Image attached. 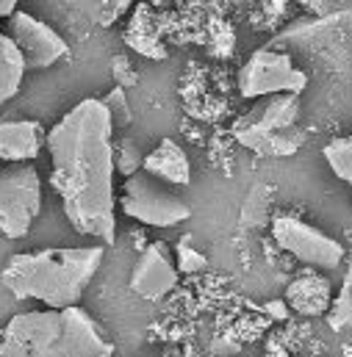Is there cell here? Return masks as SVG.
I'll use <instances>...</instances> for the list:
<instances>
[{
	"label": "cell",
	"mask_w": 352,
	"mask_h": 357,
	"mask_svg": "<svg viewBox=\"0 0 352 357\" xmlns=\"http://www.w3.org/2000/svg\"><path fill=\"white\" fill-rule=\"evenodd\" d=\"M53 169L50 185L61 199L67 222L100 244L117 236L114 188V125L100 97H87L70 108L45 136Z\"/></svg>",
	"instance_id": "cell-1"
},
{
	"label": "cell",
	"mask_w": 352,
	"mask_h": 357,
	"mask_svg": "<svg viewBox=\"0 0 352 357\" xmlns=\"http://www.w3.org/2000/svg\"><path fill=\"white\" fill-rule=\"evenodd\" d=\"M103 255L100 244L20 252L8 258L0 280L17 299L42 302L47 310H67L81 305L84 291L103 266Z\"/></svg>",
	"instance_id": "cell-2"
},
{
	"label": "cell",
	"mask_w": 352,
	"mask_h": 357,
	"mask_svg": "<svg viewBox=\"0 0 352 357\" xmlns=\"http://www.w3.org/2000/svg\"><path fill=\"white\" fill-rule=\"evenodd\" d=\"M114 344L81 305L17 313L0 330V357H111Z\"/></svg>",
	"instance_id": "cell-3"
},
{
	"label": "cell",
	"mask_w": 352,
	"mask_h": 357,
	"mask_svg": "<svg viewBox=\"0 0 352 357\" xmlns=\"http://www.w3.org/2000/svg\"><path fill=\"white\" fill-rule=\"evenodd\" d=\"M300 122V97L297 94H274L256 100V105L242 114L233 125V136L242 147L253 150L264 158L294 155L305 133L297 128Z\"/></svg>",
	"instance_id": "cell-4"
},
{
	"label": "cell",
	"mask_w": 352,
	"mask_h": 357,
	"mask_svg": "<svg viewBox=\"0 0 352 357\" xmlns=\"http://www.w3.org/2000/svg\"><path fill=\"white\" fill-rule=\"evenodd\" d=\"M119 211L147 227H175L191 216L189 202L173 191V185L150 178L147 172H136L125 178L119 191Z\"/></svg>",
	"instance_id": "cell-5"
},
{
	"label": "cell",
	"mask_w": 352,
	"mask_h": 357,
	"mask_svg": "<svg viewBox=\"0 0 352 357\" xmlns=\"http://www.w3.org/2000/svg\"><path fill=\"white\" fill-rule=\"evenodd\" d=\"M42 211V180L34 164L0 169V236L25 238Z\"/></svg>",
	"instance_id": "cell-6"
},
{
	"label": "cell",
	"mask_w": 352,
	"mask_h": 357,
	"mask_svg": "<svg viewBox=\"0 0 352 357\" xmlns=\"http://www.w3.org/2000/svg\"><path fill=\"white\" fill-rule=\"evenodd\" d=\"M308 75L291 61L288 53L261 47L239 70V91L244 100H264L274 94H302Z\"/></svg>",
	"instance_id": "cell-7"
},
{
	"label": "cell",
	"mask_w": 352,
	"mask_h": 357,
	"mask_svg": "<svg viewBox=\"0 0 352 357\" xmlns=\"http://www.w3.org/2000/svg\"><path fill=\"white\" fill-rule=\"evenodd\" d=\"M272 238L283 252L297 258L300 264L314 268H336L344 261V247L328 236L325 230L297 219V216H274Z\"/></svg>",
	"instance_id": "cell-8"
},
{
	"label": "cell",
	"mask_w": 352,
	"mask_h": 357,
	"mask_svg": "<svg viewBox=\"0 0 352 357\" xmlns=\"http://www.w3.org/2000/svg\"><path fill=\"white\" fill-rule=\"evenodd\" d=\"M8 39L20 50L25 73L47 70V67L59 64L61 59H67V53H70V45L64 42V36L53 25L42 22L39 17H34L28 11H14L11 14Z\"/></svg>",
	"instance_id": "cell-9"
},
{
	"label": "cell",
	"mask_w": 352,
	"mask_h": 357,
	"mask_svg": "<svg viewBox=\"0 0 352 357\" xmlns=\"http://www.w3.org/2000/svg\"><path fill=\"white\" fill-rule=\"evenodd\" d=\"M177 285L175 261L170 258L164 244H150L133 264L131 271V291L147 302L164 299Z\"/></svg>",
	"instance_id": "cell-10"
},
{
	"label": "cell",
	"mask_w": 352,
	"mask_h": 357,
	"mask_svg": "<svg viewBox=\"0 0 352 357\" xmlns=\"http://www.w3.org/2000/svg\"><path fill=\"white\" fill-rule=\"evenodd\" d=\"M47 130L36 119L0 116V164H31L45 147Z\"/></svg>",
	"instance_id": "cell-11"
},
{
	"label": "cell",
	"mask_w": 352,
	"mask_h": 357,
	"mask_svg": "<svg viewBox=\"0 0 352 357\" xmlns=\"http://www.w3.org/2000/svg\"><path fill=\"white\" fill-rule=\"evenodd\" d=\"M142 172L150 178L161 180L167 185H189L191 180V164L186 150L175 139H161L145 158H142Z\"/></svg>",
	"instance_id": "cell-12"
},
{
	"label": "cell",
	"mask_w": 352,
	"mask_h": 357,
	"mask_svg": "<svg viewBox=\"0 0 352 357\" xmlns=\"http://www.w3.org/2000/svg\"><path fill=\"white\" fill-rule=\"evenodd\" d=\"M286 299L300 316H322L330 307L333 291L322 274H302L286 288Z\"/></svg>",
	"instance_id": "cell-13"
},
{
	"label": "cell",
	"mask_w": 352,
	"mask_h": 357,
	"mask_svg": "<svg viewBox=\"0 0 352 357\" xmlns=\"http://www.w3.org/2000/svg\"><path fill=\"white\" fill-rule=\"evenodd\" d=\"M22 78H25L22 56L14 47V42L8 39V33L0 31V105H6L8 100L17 97Z\"/></svg>",
	"instance_id": "cell-14"
},
{
	"label": "cell",
	"mask_w": 352,
	"mask_h": 357,
	"mask_svg": "<svg viewBox=\"0 0 352 357\" xmlns=\"http://www.w3.org/2000/svg\"><path fill=\"white\" fill-rule=\"evenodd\" d=\"M330 172L342 183L352 185V136H342V139H330L322 150Z\"/></svg>",
	"instance_id": "cell-15"
},
{
	"label": "cell",
	"mask_w": 352,
	"mask_h": 357,
	"mask_svg": "<svg viewBox=\"0 0 352 357\" xmlns=\"http://www.w3.org/2000/svg\"><path fill=\"white\" fill-rule=\"evenodd\" d=\"M175 268L177 274H200L208 268V258L191 244V238H180L175 250Z\"/></svg>",
	"instance_id": "cell-16"
},
{
	"label": "cell",
	"mask_w": 352,
	"mask_h": 357,
	"mask_svg": "<svg viewBox=\"0 0 352 357\" xmlns=\"http://www.w3.org/2000/svg\"><path fill=\"white\" fill-rule=\"evenodd\" d=\"M103 105L111 116V125L114 128H125L131 122V105H128V97H125V89L122 86H114L103 97Z\"/></svg>",
	"instance_id": "cell-17"
},
{
	"label": "cell",
	"mask_w": 352,
	"mask_h": 357,
	"mask_svg": "<svg viewBox=\"0 0 352 357\" xmlns=\"http://www.w3.org/2000/svg\"><path fill=\"white\" fill-rule=\"evenodd\" d=\"M17 11V3L14 0H0V17H11Z\"/></svg>",
	"instance_id": "cell-18"
}]
</instances>
